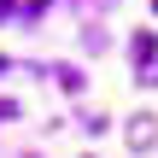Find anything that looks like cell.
I'll return each mask as SVG.
<instances>
[{"mask_svg": "<svg viewBox=\"0 0 158 158\" xmlns=\"http://www.w3.org/2000/svg\"><path fill=\"white\" fill-rule=\"evenodd\" d=\"M6 70H12V64H6V59H0V76H6Z\"/></svg>", "mask_w": 158, "mask_h": 158, "instance_id": "5b68a950", "label": "cell"}, {"mask_svg": "<svg viewBox=\"0 0 158 158\" xmlns=\"http://www.w3.org/2000/svg\"><path fill=\"white\" fill-rule=\"evenodd\" d=\"M135 82H141V88H158V59H147V64L135 70Z\"/></svg>", "mask_w": 158, "mask_h": 158, "instance_id": "3957f363", "label": "cell"}, {"mask_svg": "<svg viewBox=\"0 0 158 158\" xmlns=\"http://www.w3.org/2000/svg\"><path fill=\"white\" fill-rule=\"evenodd\" d=\"M129 147H135V152H147V147H152V117H147V111H135V117H129Z\"/></svg>", "mask_w": 158, "mask_h": 158, "instance_id": "6da1fadb", "label": "cell"}, {"mask_svg": "<svg viewBox=\"0 0 158 158\" xmlns=\"http://www.w3.org/2000/svg\"><path fill=\"white\" fill-rule=\"evenodd\" d=\"M129 53H135V64H147V59H152V53H158V35H152V29H141Z\"/></svg>", "mask_w": 158, "mask_h": 158, "instance_id": "7a4b0ae2", "label": "cell"}, {"mask_svg": "<svg viewBox=\"0 0 158 158\" xmlns=\"http://www.w3.org/2000/svg\"><path fill=\"white\" fill-rule=\"evenodd\" d=\"M12 117H18V106H12V100H0V123H12Z\"/></svg>", "mask_w": 158, "mask_h": 158, "instance_id": "277c9868", "label": "cell"}]
</instances>
